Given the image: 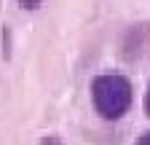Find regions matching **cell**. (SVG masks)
<instances>
[{
    "mask_svg": "<svg viewBox=\"0 0 150 145\" xmlns=\"http://www.w3.org/2000/svg\"><path fill=\"white\" fill-rule=\"evenodd\" d=\"M91 100L105 121H118L131 107V83L126 75L105 72L91 81Z\"/></svg>",
    "mask_w": 150,
    "mask_h": 145,
    "instance_id": "6da1fadb",
    "label": "cell"
},
{
    "mask_svg": "<svg viewBox=\"0 0 150 145\" xmlns=\"http://www.w3.org/2000/svg\"><path fill=\"white\" fill-rule=\"evenodd\" d=\"M38 145H64V142H62L59 137H43V140L38 142Z\"/></svg>",
    "mask_w": 150,
    "mask_h": 145,
    "instance_id": "7a4b0ae2",
    "label": "cell"
},
{
    "mask_svg": "<svg viewBox=\"0 0 150 145\" xmlns=\"http://www.w3.org/2000/svg\"><path fill=\"white\" fill-rule=\"evenodd\" d=\"M145 113L150 118V83H147V92H145Z\"/></svg>",
    "mask_w": 150,
    "mask_h": 145,
    "instance_id": "3957f363",
    "label": "cell"
},
{
    "mask_svg": "<svg viewBox=\"0 0 150 145\" xmlns=\"http://www.w3.org/2000/svg\"><path fill=\"white\" fill-rule=\"evenodd\" d=\"M19 3H22L24 8H38V6H40V0H19Z\"/></svg>",
    "mask_w": 150,
    "mask_h": 145,
    "instance_id": "277c9868",
    "label": "cell"
},
{
    "mask_svg": "<svg viewBox=\"0 0 150 145\" xmlns=\"http://www.w3.org/2000/svg\"><path fill=\"white\" fill-rule=\"evenodd\" d=\"M134 145H150V132H145V134H142V137H139Z\"/></svg>",
    "mask_w": 150,
    "mask_h": 145,
    "instance_id": "5b68a950",
    "label": "cell"
}]
</instances>
